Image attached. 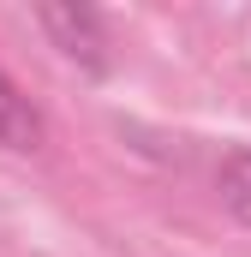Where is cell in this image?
Segmentation results:
<instances>
[{
  "label": "cell",
  "instance_id": "obj_2",
  "mask_svg": "<svg viewBox=\"0 0 251 257\" xmlns=\"http://www.w3.org/2000/svg\"><path fill=\"white\" fill-rule=\"evenodd\" d=\"M48 144V120H42V108L0 72V150H12V156H36Z\"/></svg>",
  "mask_w": 251,
  "mask_h": 257
},
{
  "label": "cell",
  "instance_id": "obj_3",
  "mask_svg": "<svg viewBox=\"0 0 251 257\" xmlns=\"http://www.w3.org/2000/svg\"><path fill=\"white\" fill-rule=\"evenodd\" d=\"M215 192H221V209H227L239 227H251V144H239V150L221 156V168H215Z\"/></svg>",
  "mask_w": 251,
  "mask_h": 257
},
{
  "label": "cell",
  "instance_id": "obj_1",
  "mask_svg": "<svg viewBox=\"0 0 251 257\" xmlns=\"http://www.w3.org/2000/svg\"><path fill=\"white\" fill-rule=\"evenodd\" d=\"M36 30L60 48L72 66H84L90 78L108 72V42H102V12L96 6H36Z\"/></svg>",
  "mask_w": 251,
  "mask_h": 257
}]
</instances>
